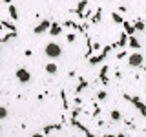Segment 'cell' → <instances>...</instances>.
Listing matches in <instances>:
<instances>
[{
    "label": "cell",
    "mask_w": 146,
    "mask_h": 137,
    "mask_svg": "<svg viewBox=\"0 0 146 137\" xmlns=\"http://www.w3.org/2000/svg\"><path fill=\"white\" fill-rule=\"evenodd\" d=\"M44 55L48 59H51V61H55V59H58L62 55V48L57 42H48L46 48H44Z\"/></svg>",
    "instance_id": "cell-1"
},
{
    "label": "cell",
    "mask_w": 146,
    "mask_h": 137,
    "mask_svg": "<svg viewBox=\"0 0 146 137\" xmlns=\"http://www.w3.org/2000/svg\"><path fill=\"white\" fill-rule=\"evenodd\" d=\"M144 64V57H143V53H130L128 55V66L130 68H141Z\"/></svg>",
    "instance_id": "cell-2"
},
{
    "label": "cell",
    "mask_w": 146,
    "mask_h": 137,
    "mask_svg": "<svg viewBox=\"0 0 146 137\" xmlns=\"http://www.w3.org/2000/svg\"><path fill=\"white\" fill-rule=\"evenodd\" d=\"M124 99H126V100H131V104H133V106L141 112V115L146 117V104H144V102H141V99H139V97H130L128 93H124Z\"/></svg>",
    "instance_id": "cell-3"
},
{
    "label": "cell",
    "mask_w": 146,
    "mask_h": 137,
    "mask_svg": "<svg viewBox=\"0 0 146 137\" xmlns=\"http://www.w3.org/2000/svg\"><path fill=\"white\" fill-rule=\"evenodd\" d=\"M15 77L18 79V82H22V84H27V82L31 80V73L26 70V68H18L17 73H15Z\"/></svg>",
    "instance_id": "cell-4"
},
{
    "label": "cell",
    "mask_w": 146,
    "mask_h": 137,
    "mask_svg": "<svg viewBox=\"0 0 146 137\" xmlns=\"http://www.w3.org/2000/svg\"><path fill=\"white\" fill-rule=\"evenodd\" d=\"M49 26H51V20H42L38 26H35V27H33V33H35V35L46 33V31H49Z\"/></svg>",
    "instance_id": "cell-5"
},
{
    "label": "cell",
    "mask_w": 146,
    "mask_h": 137,
    "mask_svg": "<svg viewBox=\"0 0 146 137\" xmlns=\"http://www.w3.org/2000/svg\"><path fill=\"white\" fill-rule=\"evenodd\" d=\"M110 49H111V46H106V48L102 49V53H99L97 57H91V59H90V62H91V64H99L100 61H102V59H106V55H108Z\"/></svg>",
    "instance_id": "cell-6"
},
{
    "label": "cell",
    "mask_w": 146,
    "mask_h": 137,
    "mask_svg": "<svg viewBox=\"0 0 146 137\" xmlns=\"http://www.w3.org/2000/svg\"><path fill=\"white\" fill-rule=\"evenodd\" d=\"M60 31H62V26L57 24V22H51V26H49V35H51V37H58Z\"/></svg>",
    "instance_id": "cell-7"
},
{
    "label": "cell",
    "mask_w": 146,
    "mask_h": 137,
    "mask_svg": "<svg viewBox=\"0 0 146 137\" xmlns=\"http://www.w3.org/2000/svg\"><path fill=\"white\" fill-rule=\"evenodd\" d=\"M44 70H46V73H49V75H55V73L58 71V66L55 62H49V64H46V66H44Z\"/></svg>",
    "instance_id": "cell-8"
},
{
    "label": "cell",
    "mask_w": 146,
    "mask_h": 137,
    "mask_svg": "<svg viewBox=\"0 0 146 137\" xmlns=\"http://www.w3.org/2000/svg\"><path fill=\"white\" fill-rule=\"evenodd\" d=\"M122 27H124V31H126V33H128V37H131V35H133L135 33V27H133V24H130V22H122Z\"/></svg>",
    "instance_id": "cell-9"
},
{
    "label": "cell",
    "mask_w": 146,
    "mask_h": 137,
    "mask_svg": "<svg viewBox=\"0 0 146 137\" xmlns=\"http://www.w3.org/2000/svg\"><path fill=\"white\" fill-rule=\"evenodd\" d=\"M128 44H130V48H133V49H139V48H141V42L135 39L133 35H131V37H128Z\"/></svg>",
    "instance_id": "cell-10"
},
{
    "label": "cell",
    "mask_w": 146,
    "mask_h": 137,
    "mask_svg": "<svg viewBox=\"0 0 146 137\" xmlns=\"http://www.w3.org/2000/svg\"><path fill=\"white\" fill-rule=\"evenodd\" d=\"M100 80H102V84H108L110 79H108V66H102V70H100Z\"/></svg>",
    "instance_id": "cell-11"
},
{
    "label": "cell",
    "mask_w": 146,
    "mask_h": 137,
    "mask_svg": "<svg viewBox=\"0 0 146 137\" xmlns=\"http://www.w3.org/2000/svg\"><path fill=\"white\" fill-rule=\"evenodd\" d=\"M126 44H128V33L124 31V33L121 35V39L117 40V44H115V46H121V48H122V46H126Z\"/></svg>",
    "instance_id": "cell-12"
},
{
    "label": "cell",
    "mask_w": 146,
    "mask_h": 137,
    "mask_svg": "<svg viewBox=\"0 0 146 137\" xmlns=\"http://www.w3.org/2000/svg\"><path fill=\"white\" fill-rule=\"evenodd\" d=\"M9 17H11L13 18V20H17V18H18V11H17V7L15 6H13V4H9Z\"/></svg>",
    "instance_id": "cell-13"
},
{
    "label": "cell",
    "mask_w": 146,
    "mask_h": 137,
    "mask_svg": "<svg viewBox=\"0 0 146 137\" xmlns=\"http://www.w3.org/2000/svg\"><path fill=\"white\" fill-rule=\"evenodd\" d=\"M133 27H135V31H143V29H146V24L143 20H135L133 22Z\"/></svg>",
    "instance_id": "cell-14"
},
{
    "label": "cell",
    "mask_w": 146,
    "mask_h": 137,
    "mask_svg": "<svg viewBox=\"0 0 146 137\" xmlns=\"http://www.w3.org/2000/svg\"><path fill=\"white\" fill-rule=\"evenodd\" d=\"M86 6H88V0H82V2H79L77 9H71V11H75V13H82V9H84Z\"/></svg>",
    "instance_id": "cell-15"
},
{
    "label": "cell",
    "mask_w": 146,
    "mask_h": 137,
    "mask_svg": "<svg viewBox=\"0 0 146 137\" xmlns=\"http://www.w3.org/2000/svg\"><path fill=\"white\" fill-rule=\"evenodd\" d=\"M110 117H111V121H121V119H122V113L117 112V110H113V112L110 113Z\"/></svg>",
    "instance_id": "cell-16"
},
{
    "label": "cell",
    "mask_w": 146,
    "mask_h": 137,
    "mask_svg": "<svg viewBox=\"0 0 146 137\" xmlns=\"http://www.w3.org/2000/svg\"><path fill=\"white\" fill-rule=\"evenodd\" d=\"M111 18H113V22H115V24H121V26H122V22H124V18L119 15V13H113Z\"/></svg>",
    "instance_id": "cell-17"
},
{
    "label": "cell",
    "mask_w": 146,
    "mask_h": 137,
    "mask_svg": "<svg viewBox=\"0 0 146 137\" xmlns=\"http://www.w3.org/2000/svg\"><path fill=\"white\" fill-rule=\"evenodd\" d=\"M86 86H88V82H86L84 79H80V84H79V86H77V90H75V93H80V91H82V90H84V88H86Z\"/></svg>",
    "instance_id": "cell-18"
},
{
    "label": "cell",
    "mask_w": 146,
    "mask_h": 137,
    "mask_svg": "<svg viewBox=\"0 0 146 137\" xmlns=\"http://www.w3.org/2000/svg\"><path fill=\"white\" fill-rule=\"evenodd\" d=\"M100 15H102V9H97V13H95V17L91 18V22H93V24H97V22L100 20Z\"/></svg>",
    "instance_id": "cell-19"
},
{
    "label": "cell",
    "mask_w": 146,
    "mask_h": 137,
    "mask_svg": "<svg viewBox=\"0 0 146 137\" xmlns=\"http://www.w3.org/2000/svg\"><path fill=\"white\" fill-rule=\"evenodd\" d=\"M6 117H7V108L6 106H0V121L6 119Z\"/></svg>",
    "instance_id": "cell-20"
},
{
    "label": "cell",
    "mask_w": 146,
    "mask_h": 137,
    "mask_svg": "<svg viewBox=\"0 0 146 137\" xmlns=\"http://www.w3.org/2000/svg\"><path fill=\"white\" fill-rule=\"evenodd\" d=\"M75 39H77V35L75 33H68V37H66V40H68V42H75Z\"/></svg>",
    "instance_id": "cell-21"
},
{
    "label": "cell",
    "mask_w": 146,
    "mask_h": 137,
    "mask_svg": "<svg viewBox=\"0 0 146 137\" xmlns=\"http://www.w3.org/2000/svg\"><path fill=\"white\" fill-rule=\"evenodd\" d=\"M106 97H108V93H106V91H99V93H97V100H104Z\"/></svg>",
    "instance_id": "cell-22"
},
{
    "label": "cell",
    "mask_w": 146,
    "mask_h": 137,
    "mask_svg": "<svg viewBox=\"0 0 146 137\" xmlns=\"http://www.w3.org/2000/svg\"><path fill=\"white\" fill-rule=\"evenodd\" d=\"M79 113H80V108H75L71 112V119H77V117H79Z\"/></svg>",
    "instance_id": "cell-23"
},
{
    "label": "cell",
    "mask_w": 146,
    "mask_h": 137,
    "mask_svg": "<svg viewBox=\"0 0 146 137\" xmlns=\"http://www.w3.org/2000/svg\"><path fill=\"white\" fill-rule=\"evenodd\" d=\"M60 95H62V104H64V108L68 110V99H66V93H64V91H62Z\"/></svg>",
    "instance_id": "cell-24"
},
{
    "label": "cell",
    "mask_w": 146,
    "mask_h": 137,
    "mask_svg": "<svg viewBox=\"0 0 146 137\" xmlns=\"http://www.w3.org/2000/svg\"><path fill=\"white\" fill-rule=\"evenodd\" d=\"M126 11H128L126 6H119V13H126Z\"/></svg>",
    "instance_id": "cell-25"
},
{
    "label": "cell",
    "mask_w": 146,
    "mask_h": 137,
    "mask_svg": "<svg viewBox=\"0 0 146 137\" xmlns=\"http://www.w3.org/2000/svg\"><path fill=\"white\" fill-rule=\"evenodd\" d=\"M126 55H128L126 51H121V53H117V59H124V57H126Z\"/></svg>",
    "instance_id": "cell-26"
},
{
    "label": "cell",
    "mask_w": 146,
    "mask_h": 137,
    "mask_svg": "<svg viewBox=\"0 0 146 137\" xmlns=\"http://www.w3.org/2000/svg\"><path fill=\"white\" fill-rule=\"evenodd\" d=\"M24 55H26V57H31V55H33V51H31V49H26Z\"/></svg>",
    "instance_id": "cell-27"
},
{
    "label": "cell",
    "mask_w": 146,
    "mask_h": 137,
    "mask_svg": "<svg viewBox=\"0 0 146 137\" xmlns=\"http://www.w3.org/2000/svg\"><path fill=\"white\" fill-rule=\"evenodd\" d=\"M4 2H6V4H11V0H4Z\"/></svg>",
    "instance_id": "cell-28"
}]
</instances>
